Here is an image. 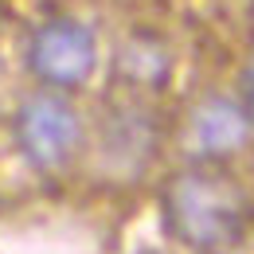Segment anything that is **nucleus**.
Wrapping results in <instances>:
<instances>
[{
	"label": "nucleus",
	"instance_id": "1",
	"mask_svg": "<svg viewBox=\"0 0 254 254\" xmlns=\"http://www.w3.org/2000/svg\"><path fill=\"white\" fill-rule=\"evenodd\" d=\"M164 223L191 251H227L247 231V195L235 176L199 160L164 184Z\"/></svg>",
	"mask_w": 254,
	"mask_h": 254
},
{
	"label": "nucleus",
	"instance_id": "2",
	"mask_svg": "<svg viewBox=\"0 0 254 254\" xmlns=\"http://www.w3.org/2000/svg\"><path fill=\"white\" fill-rule=\"evenodd\" d=\"M12 137L20 157L39 172L66 168L82 149V114L63 90H35L12 114Z\"/></svg>",
	"mask_w": 254,
	"mask_h": 254
},
{
	"label": "nucleus",
	"instance_id": "3",
	"mask_svg": "<svg viewBox=\"0 0 254 254\" xmlns=\"http://www.w3.org/2000/svg\"><path fill=\"white\" fill-rule=\"evenodd\" d=\"M24 63L39 86L74 90V86L90 82V74L98 70V39L82 20L51 16L28 35Z\"/></svg>",
	"mask_w": 254,
	"mask_h": 254
},
{
	"label": "nucleus",
	"instance_id": "4",
	"mask_svg": "<svg viewBox=\"0 0 254 254\" xmlns=\"http://www.w3.org/2000/svg\"><path fill=\"white\" fill-rule=\"evenodd\" d=\"M251 114L247 106L231 102L223 94H211V98H199L191 106L188 122H184V145L195 160H219L227 153H239L251 137Z\"/></svg>",
	"mask_w": 254,
	"mask_h": 254
},
{
	"label": "nucleus",
	"instance_id": "5",
	"mask_svg": "<svg viewBox=\"0 0 254 254\" xmlns=\"http://www.w3.org/2000/svg\"><path fill=\"white\" fill-rule=\"evenodd\" d=\"M247 114H251V126H254V66H251V78H247Z\"/></svg>",
	"mask_w": 254,
	"mask_h": 254
}]
</instances>
